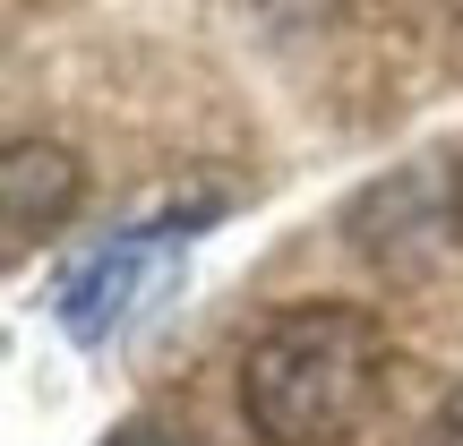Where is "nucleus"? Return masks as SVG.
I'll list each match as a JSON object with an SVG mask.
<instances>
[{
  "instance_id": "nucleus-1",
  "label": "nucleus",
  "mask_w": 463,
  "mask_h": 446,
  "mask_svg": "<svg viewBox=\"0 0 463 446\" xmlns=\"http://www.w3.org/2000/svg\"><path fill=\"white\" fill-rule=\"evenodd\" d=\"M386 318L352 300H300L266 318V335L241 361V413L266 446H344L386 403Z\"/></svg>"
},
{
  "instance_id": "nucleus-3",
  "label": "nucleus",
  "mask_w": 463,
  "mask_h": 446,
  "mask_svg": "<svg viewBox=\"0 0 463 446\" xmlns=\"http://www.w3.org/2000/svg\"><path fill=\"white\" fill-rule=\"evenodd\" d=\"M86 172L69 147H43V138H17L9 164H0V215H9V249H26L34 232H61L69 206H78Z\"/></svg>"
},
{
  "instance_id": "nucleus-5",
  "label": "nucleus",
  "mask_w": 463,
  "mask_h": 446,
  "mask_svg": "<svg viewBox=\"0 0 463 446\" xmlns=\"http://www.w3.org/2000/svg\"><path fill=\"white\" fill-rule=\"evenodd\" d=\"M103 446H198V438H189L181 421H120Z\"/></svg>"
},
{
  "instance_id": "nucleus-6",
  "label": "nucleus",
  "mask_w": 463,
  "mask_h": 446,
  "mask_svg": "<svg viewBox=\"0 0 463 446\" xmlns=\"http://www.w3.org/2000/svg\"><path fill=\"white\" fill-rule=\"evenodd\" d=\"M447 215H455V232H463V155H455V172H447Z\"/></svg>"
},
{
  "instance_id": "nucleus-4",
  "label": "nucleus",
  "mask_w": 463,
  "mask_h": 446,
  "mask_svg": "<svg viewBox=\"0 0 463 446\" xmlns=\"http://www.w3.org/2000/svg\"><path fill=\"white\" fill-rule=\"evenodd\" d=\"M412 446H463V378L447 386V403L420 421V438H412Z\"/></svg>"
},
{
  "instance_id": "nucleus-2",
  "label": "nucleus",
  "mask_w": 463,
  "mask_h": 446,
  "mask_svg": "<svg viewBox=\"0 0 463 446\" xmlns=\"http://www.w3.org/2000/svg\"><path fill=\"white\" fill-rule=\"evenodd\" d=\"M206 215H215V198L189 206V215L112 232V241H95L86 258H69L61 275H52V318H61V335L69 344H112V335H129L137 318L172 292L181 249H189V223H206Z\"/></svg>"
}]
</instances>
